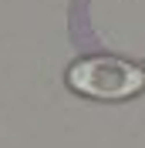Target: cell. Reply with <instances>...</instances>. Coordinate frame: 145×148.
<instances>
[{"label":"cell","mask_w":145,"mask_h":148,"mask_svg":"<svg viewBox=\"0 0 145 148\" xmlns=\"http://www.w3.org/2000/svg\"><path fill=\"white\" fill-rule=\"evenodd\" d=\"M68 84L74 91L88 94V98H105V101H118L128 94L142 91L145 74L135 64L125 61H111V57H88L68 71Z\"/></svg>","instance_id":"obj_1"}]
</instances>
